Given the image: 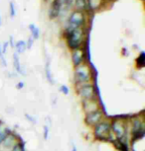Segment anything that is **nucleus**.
Returning a JSON list of instances; mask_svg holds the SVG:
<instances>
[{
    "instance_id": "bb28decb",
    "label": "nucleus",
    "mask_w": 145,
    "mask_h": 151,
    "mask_svg": "<svg viewBox=\"0 0 145 151\" xmlns=\"http://www.w3.org/2000/svg\"><path fill=\"white\" fill-rule=\"evenodd\" d=\"M48 133H49V129H48L47 125L44 127V137L45 139H48Z\"/></svg>"
},
{
    "instance_id": "7c9ffc66",
    "label": "nucleus",
    "mask_w": 145,
    "mask_h": 151,
    "mask_svg": "<svg viewBox=\"0 0 145 151\" xmlns=\"http://www.w3.org/2000/svg\"><path fill=\"white\" fill-rule=\"evenodd\" d=\"M2 26V17H1V15H0V27Z\"/></svg>"
},
{
    "instance_id": "4468645a",
    "label": "nucleus",
    "mask_w": 145,
    "mask_h": 151,
    "mask_svg": "<svg viewBox=\"0 0 145 151\" xmlns=\"http://www.w3.org/2000/svg\"><path fill=\"white\" fill-rule=\"evenodd\" d=\"M13 65H14V69H15L17 72L22 74V75H25V72L23 71V67L21 66V63H20L19 55L17 52L13 53Z\"/></svg>"
},
{
    "instance_id": "9d476101",
    "label": "nucleus",
    "mask_w": 145,
    "mask_h": 151,
    "mask_svg": "<svg viewBox=\"0 0 145 151\" xmlns=\"http://www.w3.org/2000/svg\"><path fill=\"white\" fill-rule=\"evenodd\" d=\"M72 62L75 67L86 62V50L84 47L76 48L72 50Z\"/></svg>"
},
{
    "instance_id": "f257e3e1",
    "label": "nucleus",
    "mask_w": 145,
    "mask_h": 151,
    "mask_svg": "<svg viewBox=\"0 0 145 151\" xmlns=\"http://www.w3.org/2000/svg\"><path fill=\"white\" fill-rule=\"evenodd\" d=\"M86 30L85 28H79L74 30H65V39H66L67 45L71 50L76 48L84 47L86 42Z\"/></svg>"
},
{
    "instance_id": "39448f33",
    "label": "nucleus",
    "mask_w": 145,
    "mask_h": 151,
    "mask_svg": "<svg viewBox=\"0 0 145 151\" xmlns=\"http://www.w3.org/2000/svg\"><path fill=\"white\" fill-rule=\"evenodd\" d=\"M110 132L111 134H114L115 139L127 137V127L125 122L119 119H115L112 122H110Z\"/></svg>"
},
{
    "instance_id": "f3484780",
    "label": "nucleus",
    "mask_w": 145,
    "mask_h": 151,
    "mask_svg": "<svg viewBox=\"0 0 145 151\" xmlns=\"http://www.w3.org/2000/svg\"><path fill=\"white\" fill-rule=\"evenodd\" d=\"M14 47L16 48V52L20 55V53H23L27 48V45H26V42L24 41H18L14 45Z\"/></svg>"
},
{
    "instance_id": "4be33fe9",
    "label": "nucleus",
    "mask_w": 145,
    "mask_h": 151,
    "mask_svg": "<svg viewBox=\"0 0 145 151\" xmlns=\"http://www.w3.org/2000/svg\"><path fill=\"white\" fill-rule=\"evenodd\" d=\"M0 63L4 67L7 66V62H6V59H5V55L2 52V50H1V45H0Z\"/></svg>"
},
{
    "instance_id": "f8f14e48",
    "label": "nucleus",
    "mask_w": 145,
    "mask_h": 151,
    "mask_svg": "<svg viewBox=\"0 0 145 151\" xmlns=\"http://www.w3.org/2000/svg\"><path fill=\"white\" fill-rule=\"evenodd\" d=\"M62 7L56 0H53L52 3L50 4V8H49V18L50 19H55L57 18L60 13H61Z\"/></svg>"
},
{
    "instance_id": "a878e982",
    "label": "nucleus",
    "mask_w": 145,
    "mask_h": 151,
    "mask_svg": "<svg viewBox=\"0 0 145 151\" xmlns=\"http://www.w3.org/2000/svg\"><path fill=\"white\" fill-rule=\"evenodd\" d=\"M33 42H34V40L31 38L28 39V41H27V42H26V45H27V48H31L32 47V45H33Z\"/></svg>"
},
{
    "instance_id": "9b49d317",
    "label": "nucleus",
    "mask_w": 145,
    "mask_h": 151,
    "mask_svg": "<svg viewBox=\"0 0 145 151\" xmlns=\"http://www.w3.org/2000/svg\"><path fill=\"white\" fill-rule=\"evenodd\" d=\"M82 108H84L85 113L90 114L93 112H95L99 109V105L96 99H92V100H86V101H82Z\"/></svg>"
},
{
    "instance_id": "f03ea898",
    "label": "nucleus",
    "mask_w": 145,
    "mask_h": 151,
    "mask_svg": "<svg viewBox=\"0 0 145 151\" xmlns=\"http://www.w3.org/2000/svg\"><path fill=\"white\" fill-rule=\"evenodd\" d=\"M93 80V72L90 65L84 62L79 66L75 67L74 70V82L76 86L82 84L90 83Z\"/></svg>"
},
{
    "instance_id": "393cba45",
    "label": "nucleus",
    "mask_w": 145,
    "mask_h": 151,
    "mask_svg": "<svg viewBox=\"0 0 145 151\" xmlns=\"http://www.w3.org/2000/svg\"><path fill=\"white\" fill-rule=\"evenodd\" d=\"M58 3L61 5V7L63 8V6H65V5H68L71 2V0H56Z\"/></svg>"
},
{
    "instance_id": "20e7f679",
    "label": "nucleus",
    "mask_w": 145,
    "mask_h": 151,
    "mask_svg": "<svg viewBox=\"0 0 145 151\" xmlns=\"http://www.w3.org/2000/svg\"><path fill=\"white\" fill-rule=\"evenodd\" d=\"M87 24V15L86 12L82 11H73L68 19V26L66 29L74 30L79 28H85V25Z\"/></svg>"
},
{
    "instance_id": "c85d7f7f",
    "label": "nucleus",
    "mask_w": 145,
    "mask_h": 151,
    "mask_svg": "<svg viewBox=\"0 0 145 151\" xmlns=\"http://www.w3.org/2000/svg\"><path fill=\"white\" fill-rule=\"evenodd\" d=\"M8 44H9V45H11V47H14V45H15V44H14V41H13V37H10Z\"/></svg>"
},
{
    "instance_id": "ddd939ff",
    "label": "nucleus",
    "mask_w": 145,
    "mask_h": 151,
    "mask_svg": "<svg viewBox=\"0 0 145 151\" xmlns=\"http://www.w3.org/2000/svg\"><path fill=\"white\" fill-rule=\"evenodd\" d=\"M87 11H98L106 3L104 0H87Z\"/></svg>"
},
{
    "instance_id": "412c9836",
    "label": "nucleus",
    "mask_w": 145,
    "mask_h": 151,
    "mask_svg": "<svg viewBox=\"0 0 145 151\" xmlns=\"http://www.w3.org/2000/svg\"><path fill=\"white\" fill-rule=\"evenodd\" d=\"M9 14H10L11 18H14V17L16 16V7H15L14 2H12V1L9 3Z\"/></svg>"
},
{
    "instance_id": "dca6fc26",
    "label": "nucleus",
    "mask_w": 145,
    "mask_h": 151,
    "mask_svg": "<svg viewBox=\"0 0 145 151\" xmlns=\"http://www.w3.org/2000/svg\"><path fill=\"white\" fill-rule=\"evenodd\" d=\"M11 132L8 129V127L5 125L3 122H0V143L3 141V139L6 137V136L9 134Z\"/></svg>"
},
{
    "instance_id": "a211bd4d",
    "label": "nucleus",
    "mask_w": 145,
    "mask_h": 151,
    "mask_svg": "<svg viewBox=\"0 0 145 151\" xmlns=\"http://www.w3.org/2000/svg\"><path fill=\"white\" fill-rule=\"evenodd\" d=\"M29 30H30V33H31V38H32L33 40H38L39 36H40V31H39L38 28H37L36 25L30 24L29 25Z\"/></svg>"
},
{
    "instance_id": "b1692460",
    "label": "nucleus",
    "mask_w": 145,
    "mask_h": 151,
    "mask_svg": "<svg viewBox=\"0 0 145 151\" xmlns=\"http://www.w3.org/2000/svg\"><path fill=\"white\" fill-rule=\"evenodd\" d=\"M60 91H61L63 94H65V95H68V94H69V88H68L66 85H62V86L60 87Z\"/></svg>"
},
{
    "instance_id": "423d86ee",
    "label": "nucleus",
    "mask_w": 145,
    "mask_h": 151,
    "mask_svg": "<svg viewBox=\"0 0 145 151\" xmlns=\"http://www.w3.org/2000/svg\"><path fill=\"white\" fill-rule=\"evenodd\" d=\"M76 90L77 94L82 99V101L95 99V85L93 84V82L76 86Z\"/></svg>"
},
{
    "instance_id": "aec40b11",
    "label": "nucleus",
    "mask_w": 145,
    "mask_h": 151,
    "mask_svg": "<svg viewBox=\"0 0 145 151\" xmlns=\"http://www.w3.org/2000/svg\"><path fill=\"white\" fill-rule=\"evenodd\" d=\"M45 72H46V77H47V79H48V81H49L51 84H54V80H53L52 73H51V68H50L49 60H47V62H46V67H45Z\"/></svg>"
},
{
    "instance_id": "1a4fd4ad",
    "label": "nucleus",
    "mask_w": 145,
    "mask_h": 151,
    "mask_svg": "<svg viewBox=\"0 0 145 151\" xmlns=\"http://www.w3.org/2000/svg\"><path fill=\"white\" fill-rule=\"evenodd\" d=\"M18 142V137L14 133L10 132L0 143V151H11Z\"/></svg>"
},
{
    "instance_id": "6e6552de",
    "label": "nucleus",
    "mask_w": 145,
    "mask_h": 151,
    "mask_svg": "<svg viewBox=\"0 0 145 151\" xmlns=\"http://www.w3.org/2000/svg\"><path fill=\"white\" fill-rule=\"evenodd\" d=\"M101 121H103V112L101 110H98L95 112L87 114L86 116H85V122H86V124L92 127H93Z\"/></svg>"
},
{
    "instance_id": "6ab92c4d",
    "label": "nucleus",
    "mask_w": 145,
    "mask_h": 151,
    "mask_svg": "<svg viewBox=\"0 0 145 151\" xmlns=\"http://www.w3.org/2000/svg\"><path fill=\"white\" fill-rule=\"evenodd\" d=\"M136 66H137L139 69L143 68L145 66V52H141L140 55L137 56L136 58Z\"/></svg>"
},
{
    "instance_id": "cd10ccee",
    "label": "nucleus",
    "mask_w": 145,
    "mask_h": 151,
    "mask_svg": "<svg viewBox=\"0 0 145 151\" xmlns=\"http://www.w3.org/2000/svg\"><path fill=\"white\" fill-rule=\"evenodd\" d=\"M16 88L17 89H22V88H24V82H22V81L18 82L16 85Z\"/></svg>"
},
{
    "instance_id": "0eeeda50",
    "label": "nucleus",
    "mask_w": 145,
    "mask_h": 151,
    "mask_svg": "<svg viewBox=\"0 0 145 151\" xmlns=\"http://www.w3.org/2000/svg\"><path fill=\"white\" fill-rule=\"evenodd\" d=\"M131 134H132V139L133 140H137L140 139L144 136V119L143 118H137L133 119V121L131 122Z\"/></svg>"
},
{
    "instance_id": "2eb2a0df",
    "label": "nucleus",
    "mask_w": 145,
    "mask_h": 151,
    "mask_svg": "<svg viewBox=\"0 0 145 151\" xmlns=\"http://www.w3.org/2000/svg\"><path fill=\"white\" fill-rule=\"evenodd\" d=\"M75 10L87 12V0H75Z\"/></svg>"
},
{
    "instance_id": "5701e85b",
    "label": "nucleus",
    "mask_w": 145,
    "mask_h": 151,
    "mask_svg": "<svg viewBox=\"0 0 145 151\" xmlns=\"http://www.w3.org/2000/svg\"><path fill=\"white\" fill-rule=\"evenodd\" d=\"M11 151H24V145H23V143L22 142H18L15 146L13 147V149L11 150Z\"/></svg>"
},
{
    "instance_id": "7ed1b4c3",
    "label": "nucleus",
    "mask_w": 145,
    "mask_h": 151,
    "mask_svg": "<svg viewBox=\"0 0 145 151\" xmlns=\"http://www.w3.org/2000/svg\"><path fill=\"white\" fill-rule=\"evenodd\" d=\"M93 136L95 139L101 141H107L111 138L110 132V122L101 121L98 124L93 127Z\"/></svg>"
},
{
    "instance_id": "c756f323",
    "label": "nucleus",
    "mask_w": 145,
    "mask_h": 151,
    "mask_svg": "<svg viewBox=\"0 0 145 151\" xmlns=\"http://www.w3.org/2000/svg\"><path fill=\"white\" fill-rule=\"evenodd\" d=\"M72 151H78L77 150V147H76V145L73 143V149H72Z\"/></svg>"
}]
</instances>
